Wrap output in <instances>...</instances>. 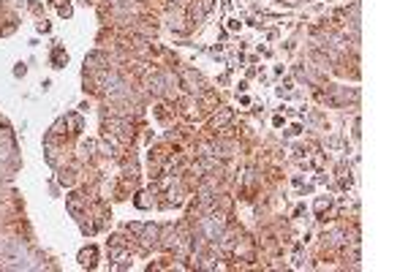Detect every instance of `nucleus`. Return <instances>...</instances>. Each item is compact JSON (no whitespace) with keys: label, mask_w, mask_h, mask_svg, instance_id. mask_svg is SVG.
<instances>
[{"label":"nucleus","mask_w":408,"mask_h":272,"mask_svg":"<svg viewBox=\"0 0 408 272\" xmlns=\"http://www.w3.org/2000/svg\"><path fill=\"white\" fill-rule=\"evenodd\" d=\"M79 264H82V267H87V270L98 267V248L96 245L82 248V251H79Z\"/></svg>","instance_id":"f257e3e1"},{"label":"nucleus","mask_w":408,"mask_h":272,"mask_svg":"<svg viewBox=\"0 0 408 272\" xmlns=\"http://www.w3.org/2000/svg\"><path fill=\"white\" fill-rule=\"evenodd\" d=\"M36 30H38V33H49V30H52V25H49L46 19H38V22H36Z\"/></svg>","instance_id":"20e7f679"},{"label":"nucleus","mask_w":408,"mask_h":272,"mask_svg":"<svg viewBox=\"0 0 408 272\" xmlns=\"http://www.w3.org/2000/svg\"><path fill=\"white\" fill-rule=\"evenodd\" d=\"M85 3H93V0H85Z\"/></svg>","instance_id":"39448f33"},{"label":"nucleus","mask_w":408,"mask_h":272,"mask_svg":"<svg viewBox=\"0 0 408 272\" xmlns=\"http://www.w3.org/2000/svg\"><path fill=\"white\" fill-rule=\"evenodd\" d=\"M25 74H27V66H25V63H16V66H14V77L22 79Z\"/></svg>","instance_id":"7ed1b4c3"},{"label":"nucleus","mask_w":408,"mask_h":272,"mask_svg":"<svg viewBox=\"0 0 408 272\" xmlns=\"http://www.w3.org/2000/svg\"><path fill=\"white\" fill-rule=\"evenodd\" d=\"M49 63H52V68H63L68 63V52H66V46H60V44H55L52 46V52H49Z\"/></svg>","instance_id":"f03ea898"}]
</instances>
